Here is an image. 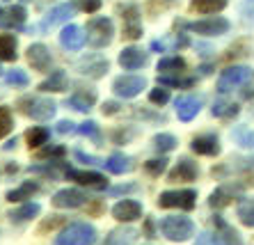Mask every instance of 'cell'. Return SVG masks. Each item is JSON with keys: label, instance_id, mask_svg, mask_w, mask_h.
<instances>
[{"label": "cell", "instance_id": "33", "mask_svg": "<svg viewBox=\"0 0 254 245\" xmlns=\"http://www.w3.org/2000/svg\"><path fill=\"white\" fill-rule=\"evenodd\" d=\"M236 197V190L234 188H215V190L211 192V197H208V204H211L213 209H225V206H229L231 199Z\"/></svg>", "mask_w": 254, "mask_h": 245}, {"label": "cell", "instance_id": "43", "mask_svg": "<svg viewBox=\"0 0 254 245\" xmlns=\"http://www.w3.org/2000/svg\"><path fill=\"white\" fill-rule=\"evenodd\" d=\"M144 170H147L151 177H160V174L167 170V158H154V161L144 163Z\"/></svg>", "mask_w": 254, "mask_h": 245}, {"label": "cell", "instance_id": "41", "mask_svg": "<svg viewBox=\"0 0 254 245\" xmlns=\"http://www.w3.org/2000/svg\"><path fill=\"white\" fill-rule=\"evenodd\" d=\"M5 80H7V85H14V87H28V83H30L28 73L21 71V69H12V71H7Z\"/></svg>", "mask_w": 254, "mask_h": 245}, {"label": "cell", "instance_id": "6", "mask_svg": "<svg viewBox=\"0 0 254 245\" xmlns=\"http://www.w3.org/2000/svg\"><path fill=\"white\" fill-rule=\"evenodd\" d=\"M252 69L250 66H229L220 73L218 78V92L220 94H227L234 87H243L245 83H252Z\"/></svg>", "mask_w": 254, "mask_h": 245}, {"label": "cell", "instance_id": "24", "mask_svg": "<svg viewBox=\"0 0 254 245\" xmlns=\"http://www.w3.org/2000/svg\"><path fill=\"white\" fill-rule=\"evenodd\" d=\"M78 9V2H64V5H58L53 7L51 12H48L46 21H44V28H48V25H55V23H64V21H69L73 14H76Z\"/></svg>", "mask_w": 254, "mask_h": 245}, {"label": "cell", "instance_id": "47", "mask_svg": "<svg viewBox=\"0 0 254 245\" xmlns=\"http://www.w3.org/2000/svg\"><path fill=\"white\" fill-rule=\"evenodd\" d=\"M243 23L248 25V28H254V0H245L243 2Z\"/></svg>", "mask_w": 254, "mask_h": 245}, {"label": "cell", "instance_id": "31", "mask_svg": "<svg viewBox=\"0 0 254 245\" xmlns=\"http://www.w3.org/2000/svg\"><path fill=\"white\" fill-rule=\"evenodd\" d=\"M188 69L184 58H179V55H170V58H163L158 62V71L165 73V76H172V73H184Z\"/></svg>", "mask_w": 254, "mask_h": 245}, {"label": "cell", "instance_id": "34", "mask_svg": "<svg viewBox=\"0 0 254 245\" xmlns=\"http://www.w3.org/2000/svg\"><path fill=\"white\" fill-rule=\"evenodd\" d=\"M238 110H241V108H238V103L227 101V99H218V101L213 103V108H211L213 117H220V120H229V117H236Z\"/></svg>", "mask_w": 254, "mask_h": 245}, {"label": "cell", "instance_id": "32", "mask_svg": "<svg viewBox=\"0 0 254 245\" xmlns=\"http://www.w3.org/2000/svg\"><path fill=\"white\" fill-rule=\"evenodd\" d=\"M18 42L14 35H0V60L14 62L18 58Z\"/></svg>", "mask_w": 254, "mask_h": 245}, {"label": "cell", "instance_id": "9", "mask_svg": "<svg viewBox=\"0 0 254 245\" xmlns=\"http://www.w3.org/2000/svg\"><path fill=\"white\" fill-rule=\"evenodd\" d=\"M122 21H124V37L126 39H140L142 37V21H140V7L124 5L119 7Z\"/></svg>", "mask_w": 254, "mask_h": 245}, {"label": "cell", "instance_id": "28", "mask_svg": "<svg viewBox=\"0 0 254 245\" xmlns=\"http://www.w3.org/2000/svg\"><path fill=\"white\" fill-rule=\"evenodd\" d=\"M229 5V0H190V12L197 14H218Z\"/></svg>", "mask_w": 254, "mask_h": 245}, {"label": "cell", "instance_id": "51", "mask_svg": "<svg viewBox=\"0 0 254 245\" xmlns=\"http://www.w3.org/2000/svg\"><path fill=\"white\" fill-rule=\"evenodd\" d=\"M137 185L135 184H126V185H115V188H108L110 195H124V192H135Z\"/></svg>", "mask_w": 254, "mask_h": 245}, {"label": "cell", "instance_id": "26", "mask_svg": "<svg viewBox=\"0 0 254 245\" xmlns=\"http://www.w3.org/2000/svg\"><path fill=\"white\" fill-rule=\"evenodd\" d=\"M37 192H39V184H37V181H23L18 188L7 192L5 197H7V202H25V199L35 197Z\"/></svg>", "mask_w": 254, "mask_h": 245}, {"label": "cell", "instance_id": "48", "mask_svg": "<svg viewBox=\"0 0 254 245\" xmlns=\"http://www.w3.org/2000/svg\"><path fill=\"white\" fill-rule=\"evenodd\" d=\"M78 9H83L85 14H94L101 9V0H78Z\"/></svg>", "mask_w": 254, "mask_h": 245}, {"label": "cell", "instance_id": "39", "mask_svg": "<svg viewBox=\"0 0 254 245\" xmlns=\"http://www.w3.org/2000/svg\"><path fill=\"white\" fill-rule=\"evenodd\" d=\"M14 128V120H12V110L7 106H0V140L9 135Z\"/></svg>", "mask_w": 254, "mask_h": 245}, {"label": "cell", "instance_id": "14", "mask_svg": "<svg viewBox=\"0 0 254 245\" xmlns=\"http://www.w3.org/2000/svg\"><path fill=\"white\" fill-rule=\"evenodd\" d=\"M28 18L23 5H12V7H0V28L2 30H12V28H21Z\"/></svg>", "mask_w": 254, "mask_h": 245}, {"label": "cell", "instance_id": "4", "mask_svg": "<svg viewBox=\"0 0 254 245\" xmlns=\"http://www.w3.org/2000/svg\"><path fill=\"white\" fill-rule=\"evenodd\" d=\"M115 25L108 16H94L87 21V42L94 48H106L113 44Z\"/></svg>", "mask_w": 254, "mask_h": 245}, {"label": "cell", "instance_id": "13", "mask_svg": "<svg viewBox=\"0 0 254 245\" xmlns=\"http://www.w3.org/2000/svg\"><path fill=\"white\" fill-rule=\"evenodd\" d=\"M113 218L119 222H135L142 218V204L135 199H122L113 206Z\"/></svg>", "mask_w": 254, "mask_h": 245}, {"label": "cell", "instance_id": "45", "mask_svg": "<svg viewBox=\"0 0 254 245\" xmlns=\"http://www.w3.org/2000/svg\"><path fill=\"white\" fill-rule=\"evenodd\" d=\"M149 101L156 103V106H165V103L170 101V90H165L163 85H158L156 90L149 92Z\"/></svg>", "mask_w": 254, "mask_h": 245}, {"label": "cell", "instance_id": "30", "mask_svg": "<svg viewBox=\"0 0 254 245\" xmlns=\"http://www.w3.org/2000/svg\"><path fill=\"white\" fill-rule=\"evenodd\" d=\"M69 90V78L64 71H53L48 80L39 85V92H66Z\"/></svg>", "mask_w": 254, "mask_h": 245}, {"label": "cell", "instance_id": "19", "mask_svg": "<svg viewBox=\"0 0 254 245\" xmlns=\"http://www.w3.org/2000/svg\"><path fill=\"white\" fill-rule=\"evenodd\" d=\"M108 60L101 58V55H89V58H83L78 62V69L83 76H89V78H103L108 73Z\"/></svg>", "mask_w": 254, "mask_h": 245}, {"label": "cell", "instance_id": "3", "mask_svg": "<svg viewBox=\"0 0 254 245\" xmlns=\"http://www.w3.org/2000/svg\"><path fill=\"white\" fill-rule=\"evenodd\" d=\"M160 234L165 236L167 241H174V243H184L190 236H195V225L190 218L186 215H170L160 222Z\"/></svg>", "mask_w": 254, "mask_h": 245}, {"label": "cell", "instance_id": "53", "mask_svg": "<svg viewBox=\"0 0 254 245\" xmlns=\"http://www.w3.org/2000/svg\"><path fill=\"white\" fill-rule=\"evenodd\" d=\"M101 110H103V115H108V117H110V115H117L119 110H122V106H119L117 101H106L103 106H101Z\"/></svg>", "mask_w": 254, "mask_h": 245}, {"label": "cell", "instance_id": "5", "mask_svg": "<svg viewBox=\"0 0 254 245\" xmlns=\"http://www.w3.org/2000/svg\"><path fill=\"white\" fill-rule=\"evenodd\" d=\"M174 25L181 28V30H190V32H197V35H204V37L225 35V32H229V28H231V23L222 16L201 18V21H192V23H188V21H177Z\"/></svg>", "mask_w": 254, "mask_h": 245}, {"label": "cell", "instance_id": "15", "mask_svg": "<svg viewBox=\"0 0 254 245\" xmlns=\"http://www.w3.org/2000/svg\"><path fill=\"white\" fill-rule=\"evenodd\" d=\"M96 103V92L92 87H78L73 94L66 99V108H73L78 113H89Z\"/></svg>", "mask_w": 254, "mask_h": 245}, {"label": "cell", "instance_id": "2", "mask_svg": "<svg viewBox=\"0 0 254 245\" xmlns=\"http://www.w3.org/2000/svg\"><path fill=\"white\" fill-rule=\"evenodd\" d=\"M96 243V229L87 222H71L69 227L62 229L55 245H94Z\"/></svg>", "mask_w": 254, "mask_h": 245}, {"label": "cell", "instance_id": "8", "mask_svg": "<svg viewBox=\"0 0 254 245\" xmlns=\"http://www.w3.org/2000/svg\"><path fill=\"white\" fill-rule=\"evenodd\" d=\"M147 87V80L142 76H117L113 80V92L122 99H133Z\"/></svg>", "mask_w": 254, "mask_h": 245}, {"label": "cell", "instance_id": "44", "mask_svg": "<svg viewBox=\"0 0 254 245\" xmlns=\"http://www.w3.org/2000/svg\"><path fill=\"white\" fill-rule=\"evenodd\" d=\"M177 5V0H149L147 5V12L151 14V16H156L158 12H165V9H170V7Z\"/></svg>", "mask_w": 254, "mask_h": 245}, {"label": "cell", "instance_id": "16", "mask_svg": "<svg viewBox=\"0 0 254 245\" xmlns=\"http://www.w3.org/2000/svg\"><path fill=\"white\" fill-rule=\"evenodd\" d=\"M85 192L76 190V188H62L53 195V206L58 209H78L85 204Z\"/></svg>", "mask_w": 254, "mask_h": 245}, {"label": "cell", "instance_id": "40", "mask_svg": "<svg viewBox=\"0 0 254 245\" xmlns=\"http://www.w3.org/2000/svg\"><path fill=\"white\" fill-rule=\"evenodd\" d=\"M238 218L245 227H254V199H248L238 206Z\"/></svg>", "mask_w": 254, "mask_h": 245}, {"label": "cell", "instance_id": "27", "mask_svg": "<svg viewBox=\"0 0 254 245\" xmlns=\"http://www.w3.org/2000/svg\"><path fill=\"white\" fill-rule=\"evenodd\" d=\"M39 211H42V206L37 202H28V204H23V206H18V209L9 211L7 218L12 222H16V225H21V222H28V220H32V218H37Z\"/></svg>", "mask_w": 254, "mask_h": 245}, {"label": "cell", "instance_id": "21", "mask_svg": "<svg viewBox=\"0 0 254 245\" xmlns=\"http://www.w3.org/2000/svg\"><path fill=\"white\" fill-rule=\"evenodd\" d=\"M190 44V39L186 35H170L163 39H154L151 42V51L154 53H174L179 48H186Z\"/></svg>", "mask_w": 254, "mask_h": 245}, {"label": "cell", "instance_id": "7", "mask_svg": "<svg viewBox=\"0 0 254 245\" xmlns=\"http://www.w3.org/2000/svg\"><path fill=\"white\" fill-rule=\"evenodd\" d=\"M197 204V192L195 190H165L160 192L158 206L160 209H181V211H192Z\"/></svg>", "mask_w": 254, "mask_h": 245}, {"label": "cell", "instance_id": "10", "mask_svg": "<svg viewBox=\"0 0 254 245\" xmlns=\"http://www.w3.org/2000/svg\"><path fill=\"white\" fill-rule=\"evenodd\" d=\"M211 222H213V227H215V234H213V236H215V241H218L220 245H243L241 234L231 227L222 215H213Z\"/></svg>", "mask_w": 254, "mask_h": 245}, {"label": "cell", "instance_id": "36", "mask_svg": "<svg viewBox=\"0 0 254 245\" xmlns=\"http://www.w3.org/2000/svg\"><path fill=\"white\" fill-rule=\"evenodd\" d=\"M25 138H28L30 149H39V147H44V144L48 142V138H51V131H48L46 126H32V128L25 133Z\"/></svg>", "mask_w": 254, "mask_h": 245}, {"label": "cell", "instance_id": "29", "mask_svg": "<svg viewBox=\"0 0 254 245\" xmlns=\"http://www.w3.org/2000/svg\"><path fill=\"white\" fill-rule=\"evenodd\" d=\"M135 239H137V232L133 227H119L110 232V236L106 239V245H133Z\"/></svg>", "mask_w": 254, "mask_h": 245}, {"label": "cell", "instance_id": "42", "mask_svg": "<svg viewBox=\"0 0 254 245\" xmlns=\"http://www.w3.org/2000/svg\"><path fill=\"white\" fill-rule=\"evenodd\" d=\"M78 133H83V135L92 138L96 144L101 142V131H99V124H96V122H85V124H80L78 126Z\"/></svg>", "mask_w": 254, "mask_h": 245}, {"label": "cell", "instance_id": "20", "mask_svg": "<svg viewBox=\"0 0 254 245\" xmlns=\"http://www.w3.org/2000/svg\"><path fill=\"white\" fill-rule=\"evenodd\" d=\"M117 62L124 66L126 71H135V69H142V66L147 64V62H149V55L142 53L140 48H135V46H128V48H124V51L119 53Z\"/></svg>", "mask_w": 254, "mask_h": 245}, {"label": "cell", "instance_id": "12", "mask_svg": "<svg viewBox=\"0 0 254 245\" xmlns=\"http://www.w3.org/2000/svg\"><path fill=\"white\" fill-rule=\"evenodd\" d=\"M25 58H28L30 66L35 71H48L51 64H53V55L44 44H32V46L25 51Z\"/></svg>", "mask_w": 254, "mask_h": 245}, {"label": "cell", "instance_id": "57", "mask_svg": "<svg viewBox=\"0 0 254 245\" xmlns=\"http://www.w3.org/2000/svg\"><path fill=\"white\" fill-rule=\"evenodd\" d=\"M14 147H16V138H14V140H9V142L5 144V149H14Z\"/></svg>", "mask_w": 254, "mask_h": 245}, {"label": "cell", "instance_id": "46", "mask_svg": "<svg viewBox=\"0 0 254 245\" xmlns=\"http://www.w3.org/2000/svg\"><path fill=\"white\" fill-rule=\"evenodd\" d=\"M66 218H62V215H51V218H46V220L39 225V232L46 234V232H53V229H58L60 225H64Z\"/></svg>", "mask_w": 254, "mask_h": 245}, {"label": "cell", "instance_id": "37", "mask_svg": "<svg viewBox=\"0 0 254 245\" xmlns=\"http://www.w3.org/2000/svg\"><path fill=\"white\" fill-rule=\"evenodd\" d=\"M231 138L236 140L241 147H245V149H254V131H250L248 126H236L231 131Z\"/></svg>", "mask_w": 254, "mask_h": 245}, {"label": "cell", "instance_id": "17", "mask_svg": "<svg viewBox=\"0 0 254 245\" xmlns=\"http://www.w3.org/2000/svg\"><path fill=\"white\" fill-rule=\"evenodd\" d=\"M190 149L195 151V154H199V156H218L220 151H222V147H220V140H218L215 133H206V135H197V138H192Z\"/></svg>", "mask_w": 254, "mask_h": 245}, {"label": "cell", "instance_id": "52", "mask_svg": "<svg viewBox=\"0 0 254 245\" xmlns=\"http://www.w3.org/2000/svg\"><path fill=\"white\" fill-rule=\"evenodd\" d=\"M58 133H62V135H66V133H78V126L69 120H62L58 124Z\"/></svg>", "mask_w": 254, "mask_h": 245}, {"label": "cell", "instance_id": "50", "mask_svg": "<svg viewBox=\"0 0 254 245\" xmlns=\"http://www.w3.org/2000/svg\"><path fill=\"white\" fill-rule=\"evenodd\" d=\"M76 161L80 163H87V165H106V161H99L96 156H89V154H83V151H76Z\"/></svg>", "mask_w": 254, "mask_h": 245}, {"label": "cell", "instance_id": "49", "mask_svg": "<svg viewBox=\"0 0 254 245\" xmlns=\"http://www.w3.org/2000/svg\"><path fill=\"white\" fill-rule=\"evenodd\" d=\"M66 154L64 147H46L39 151V158H62Z\"/></svg>", "mask_w": 254, "mask_h": 245}, {"label": "cell", "instance_id": "18", "mask_svg": "<svg viewBox=\"0 0 254 245\" xmlns=\"http://www.w3.org/2000/svg\"><path fill=\"white\" fill-rule=\"evenodd\" d=\"M66 179L76 181L80 185H89V188H108V181L103 174L99 172H87V170H71L66 168Z\"/></svg>", "mask_w": 254, "mask_h": 245}, {"label": "cell", "instance_id": "23", "mask_svg": "<svg viewBox=\"0 0 254 245\" xmlns=\"http://www.w3.org/2000/svg\"><path fill=\"white\" fill-rule=\"evenodd\" d=\"M197 174H199L197 163H192L190 158H181V161L177 163V168L172 170L167 177H170V181H195Z\"/></svg>", "mask_w": 254, "mask_h": 245}, {"label": "cell", "instance_id": "22", "mask_svg": "<svg viewBox=\"0 0 254 245\" xmlns=\"http://www.w3.org/2000/svg\"><path fill=\"white\" fill-rule=\"evenodd\" d=\"M201 110V99L199 96H181L177 101V115L181 122L195 120Z\"/></svg>", "mask_w": 254, "mask_h": 245}, {"label": "cell", "instance_id": "54", "mask_svg": "<svg viewBox=\"0 0 254 245\" xmlns=\"http://www.w3.org/2000/svg\"><path fill=\"white\" fill-rule=\"evenodd\" d=\"M133 135H135V131H115L113 133V138H115V142H117V144H122V142H126V140H130V138H133Z\"/></svg>", "mask_w": 254, "mask_h": 245}, {"label": "cell", "instance_id": "35", "mask_svg": "<svg viewBox=\"0 0 254 245\" xmlns=\"http://www.w3.org/2000/svg\"><path fill=\"white\" fill-rule=\"evenodd\" d=\"M197 83V78H181V73H172V76H165L160 73L158 76V85L163 87H179V90H188Z\"/></svg>", "mask_w": 254, "mask_h": 245}, {"label": "cell", "instance_id": "58", "mask_svg": "<svg viewBox=\"0 0 254 245\" xmlns=\"http://www.w3.org/2000/svg\"><path fill=\"white\" fill-rule=\"evenodd\" d=\"M18 2H28V0H18Z\"/></svg>", "mask_w": 254, "mask_h": 245}, {"label": "cell", "instance_id": "1", "mask_svg": "<svg viewBox=\"0 0 254 245\" xmlns=\"http://www.w3.org/2000/svg\"><path fill=\"white\" fill-rule=\"evenodd\" d=\"M18 110L30 117V120H37V122H46L51 120L58 110L55 101L51 99H44V96H23V99H18Z\"/></svg>", "mask_w": 254, "mask_h": 245}, {"label": "cell", "instance_id": "25", "mask_svg": "<svg viewBox=\"0 0 254 245\" xmlns=\"http://www.w3.org/2000/svg\"><path fill=\"white\" fill-rule=\"evenodd\" d=\"M106 170L113 174H126V172H133L135 170V161L126 154H113L110 158L106 161Z\"/></svg>", "mask_w": 254, "mask_h": 245}, {"label": "cell", "instance_id": "55", "mask_svg": "<svg viewBox=\"0 0 254 245\" xmlns=\"http://www.w3.org/2000/svg\"><path fill=\"white\" fill-rule=\"evenodd\" d=\"M197 245H220V243L215 241L213 234H201L199 239H197Z\"/></svg>", "mask_w": 254, "mask_h": 245}, {"label": "cell", "instance_id": "11", "mask_svg": "<svg viewBox=\"0 0 254 245\" xmlns=\"http://www.w3.org/2000/svg\"><path fill=\"white\" fill-rule=\"evenodd\" d=\"M85 42H87V35H85L83 28L76 23L64 25L62 32H60V44H62V48H66V51H80V48L85 46Z\"/></svg>", "mask_w": 254, "mask_h": 245}, {"label": "cell", "instance_id": "56", "mask_svg": "<svg viewBox=\"0 0 254 245\" xmlns=\"http://www.w3.org/2000/svg\"><path fill=\"white\" fill-rule=\"evenodd\" d=\"M144 234H147L149 239H154V222H151V218H147V227H144Z\"/></svg>", "mask_w": 254, "mask_h": 245}, {"label": "cell", "instance_id": "38", "mask_svg": "<svg viewBox=\"0 0 254 245\" xmlns=\"http://www.w3.org/2000/svg\"><path fill=\"white\" fill-rule=\"evenodd\" d=\"M177 138L174 135H170V133H158V135H154V149L160 151V154H167V151L177 149Z\"/></svg>", "mask_w": 254, "mask_h": 245}]
</instances>
